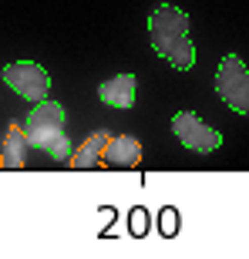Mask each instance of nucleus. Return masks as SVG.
<instances>
[{"mask_svg": "<svg viewBox=\"0 0 249 259\" xmlns=\"http://www.w3.org/2000/svg\"><path fill=\"white\" fill-rule=\"evenodd\" d=\"M135 88H138L135 74H118L111 81H105L98 95H101V101L108 108H132L135 105Z\"/></svg>", "mask_w": 249, "mask_h": 259, "instance_id": "nucleus-7", "label": "nucleus"}, {"mask_svg": "<svg viewBox=\"0 0 249 259\" xmlns=\"http://www.w3.org/2000/svg\"><path fill=\"white\" fill-rule=\"evenodd\" d=\"M67 111L58 101H37L24 118V135L30 148L48 152L51 158H71V142H67Z\"/></svg>", "mask_w": 249, "mask_h": 259, "instance_id": "nucleus-2", "label": "nucleus"}, {"mask_svg": "<svg viewBox=\"0 0 249 259\" xmlns=\"http://www.w3.org/2000/svg\"><path fill=\"white\" fill-rule=\"evenodd\" d=\"M105 148H108V135L95 132L85 145H77L74 152H71L67 165H71V168H95V165H105L101 162V158H105Z\"/></svg>", "mask_w": 249, "mask_h": 259, "instance_id": "nucleus-8", "label": "nucleus"}, {"mask_svg": "<svg viewBox=\"0 0 249 259\" xmlns=\"http://www.w3.org/2000/svg\"><path fill=\"white\" fill-rule=\"evenodd\" d=\"M172 132L179 135V142H182L189 152H216L222 145V135L205 125L195 111H179V115L172 118Z\"/></svg>", "mask_w": 249, "mask_h": 259, "instance_id": "nucleus-5", "label": "nucleus"}, {"mask_svg": "<svg viewBox=\"0 0 249 259\" xmlns=\"http://www.w3.org/2000/svg\"><path fill=\"white\" fill-rule=\"evenodd\" d=\"M148 37H152L155 54L179 71H189L195 64V44L189 40V14L175 4H158L148 14Z\"/></svg>", "mask_w": 249, "mask_h": 259, "instance_id": "nucleus-1", "label": "nucleus"}, {"mask_svg": "<svg viewBox=\"0 0 249 259\" xmlns=\"http://www.w3.org/2000/svg\"><path fill=\"white\" fill-rule=\"evenodd\" d=\"M0 77H4V84L14 91V95H20L24 101H44L48 98V88H51V77L48 71L40 64H34V61H14V64H7L4 71H0Z\"/></svg>", "mask_w": 249, "mask_h": 259, "instance_id": "nucleus-4", "label": "nucleus"}, {"mask_svg": "<svg viewBox=\"0 0 249 259\" xmlns=\"http://www.w3.org/2000/svg\"><path fill=\"white\" fill-rule=\"evenodd\" d=\"M138 162H142V142L138 138H132V135L108 138L105 165H111V168H138Z\"/></svg>", "mask_w": 249, "mask_h": 259, "instance_id": "nucleus-6", "label": "nucleus"}, {"mask_svg": "<svg viewBox=\"0 0 249 259\" xmlns=\"http://www.w3.org/2000/svg\"><path fill=\"white\" fill-rule=\"evenodd\" d=\"M128 219H132V222H128V232H132L135 239H142L145 232H148V212H145V209H132V212H128Z\"/></svg>", "mask_w": 249, "mask_h": 259, "instance_id": "nucleus-11", "label": "nucleus"}, {"mask_svg": "<svg viewBox=\"0 0 249 259\" xmlns=\"http://www.w3.org/2000/svg\"><path fill=\"white\" fill-rule=\"evenodd\" d=\"M27 165V135L20 125L7 128V142L0 148V168H24Z\"/></svg>", "mask_w": 249, "mask_h": 259, "instance_id": "nucleus-9", "label": "nucleus"}, {"mask_svg": "<svg viewBox=\"0 0 249 259\" xmlns=\"http://www.w3.org/2000/svg\"><path fill=\"white\" fill-rule=\"evenodd\" d=\"M158 232H162V236H169V239L179 232V212H175L172 205H165V209L158 212Z\"/></svg>", "mask_w": 249, "mask_h": 259, "instance_id": "nucleus-10", "label": "nucleus"}, {"mask_svg": "<svg viewBox=\"0 0 249 259\" xmlns=\"http://www.w3.org/2000/svg\"><path fill=\"white\" fill-rule=\"evenodd\" d=\"M216 95L239 115H249V67L242 64V58L226 54L219 61L216 71Z\"/></svg>", "mask_w": 249, "mask_h": 259, "instance_id": "nucleus-3", "label": "nucleus"}]
</instances>
